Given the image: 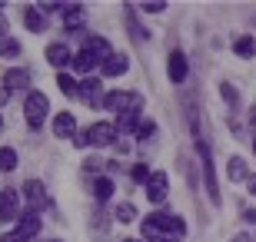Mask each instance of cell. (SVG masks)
<instances>
[{"mask_svg":"<svg viewBox=\"0 0 256 242\" xmlns=\"http://www.w3.org/2000/svg\"><path fill=\"white\" fill-rule=\"evenodd\" d=\"M186 236L180 216H166V213H153L143 219V239L146 242H180Z\"/></svg>","mask_w":256,"mask_h":242,"instance_id":"cell-1","label":"cell"},{"mask_svg":"<svg viewBox=\"0 0 256 242\" xmlns=\"http://www.w3.org/2000/svg\"><path fill=\"white\" fill-rule=\"evenodd\" d=\"M196 153L203 159V183H206V196L210 203L220 206V183H216V166H213V153H210V143L203 136H196Z\"/></svg>","mask_w":256,"mask_h":242,"instance_id":"cell-2","label":"cell"},{"mask_svg":"<svg viewBox=\"0 0 256 242\" xmlns=\"http://www.w3.org/2000/svg\"><path fill=\"white\" fill-rule=\"evenodd\" d=\"M50 113V100L44 93H27V103H24V116H27V126L30 130H40L44 120Z\"/></svg>","mask_w":256,"mask_h":242,"instance_id":"cell-3","label":"cell"},{"mask_svg":"<svg viewBox=\"0 0 256 242\" xmlns=\"http://www.w3.org/2000/svg\"><path fill=\"white\" fill-rule=\"evenodd\" d=\"M106 110H114V113H140L143 110V96L140 93H110L104 100Z\"/></svg>","mask_w":256,"mask_h":242,"instance_id":"cell-4","label":"cell"},{"mask_svg":"<svg viewBox=\"0 0 256 242\" xmlns=\"http://www.w3.org/2000/svg\"><path fill=\"white\" fill-rule=\"evenodd\" d=\"M86 140H90V146H110V143H116V126L114 123H94L86 130Z\"/></svg>","mask_w":256,"mask_h":242,"instance_id":"cell-5","label":"cell"},{"mask_svg":"<svg viewBox=\"0 0 256 242\" xmlns=\"http://www.w3.org/2000/svg\"><path fill=\"white\" fill-rule=\"evenodd\" d=\"M17 209H20L17 189L14 186L0 189V223H14V219H17Z\"/></svg>","mask_w":256,"mask_h":242,"instance_id":"cell-6","label":"cell"},{"mask_svg":"<svg viewBox=\"0 0 256 242\" xmlns=\"http://www.w3.org/2000/svg\"><path fill=\"white\" fill-rule=\"evenodd\" d=\"M24 196H27L30 213H37L40 206L47 203V186H44L40 179H27V183H24Z\"/></svg>","mask_w":256,"mask_h":242,"instance_id":"cell-7","label":"cell"},{"mask_svg":"<svg viewBox=\"0 0 256 242\" xmlns=\"http://www.w3.org/2000/svg\"><path fill=\"white\" fill-rule=\"evenodd\" d=\"M37 233H40V216L37 213H27V216H20L17 229H14V239H17V242H27V239H34Z\"/></svg>","mask_w":256,"mask_h":242,"instance_id":"cell-8","label":"cell"},{"mask_svg":"<svg viewBox=\"0 0 256 242\" xmlns=\"http://www.w3.org/2000/svg\"><path fill=\"white\" fill-rule=\"evenodd\" d=\"M84 23H86V10H84V3H66V13H64V30L76 33V30H84Z\"/></svg>","mask_w":256,"mask_h":242,"instance_id":"cell-9","label":"cell"},{"mask_svg":"<svg viewBox=\"0 0 256 242\" xmlns=\"http://www.w3.org/2000/svg\"><path fill=\"white\" fill-rule=\"evenodd\" d=\"M146 199L156 206L166 199V173H150V179H146Z\"/></svg>","mask_w":256,"mask_h":242,"instance_id":"cell-10","label":"cell"},{"mask_svg":"<svg viewBox=\"0 0 256 242\" xmlns=\"http://www.w3.org/2000/svg\"><path fill=\"white\" fill-rule=\"evenodd\" d=\"M80 100H84V103H90V106L104 103V100H106V96H104V83H100L96 76L84 80V83H80Z\"/></svg>","mask_w":256,"mask_h":242,"instance_id":"cell-11","label":"cell"},{"mask_svg":"<svg viewBox=\"0 0 256 242\" xmlns=\"http://www.w3.org/2000/svg\"><path fill=\"white\" fill-rule=\"evenodd\" d=\"M166 73H170V80H173V83H183V80H186V56H183L180 50H173V53H170Z\"/></svg>","mask_w":256,"mask_h":242,"instance_id":"cell-12","label":"cell"},{"mask_svg":"<svg viewBox=\"0 0 256 242\" xmlns=\"http://www.w3.org/2000/svg\"><path fill=\"white\" fill-rule=\"evenodd\" d=\"M54 133H57V140H70L76 133V120L74 113H60L57 120H54Z\"/></svg>","mask_w":256,"mask_h":242,"instance_id":"cell-13","label":"cell"},{"mask_svg":"<svg viewBox=\"0 0 256 242\" xmlns=\"http://www.w3.org/2000/svg\"><path fill=\"white\" fill-rule=\"evenodd\" d=\"M126 66H130V60H126L124 53H114V56H106V60H104L100 70H104V76H124Z\"/></svg>","mask_w":256,"mask_h":242,"instance_id":"cell-14","label":"cell"},{"mask_svg":"<svg viewBox=\"0 0 256 242\" xmlns=\"http://www.w3.org/2000/svg\"><path fill=\"white\" fill-rule=\"evenodd\" d=\"M47 63L66 66V63H74V53L66 50V43H50V47H47Z\"/></svg>","mask_w":256,"mask_h":242,"instance_id":"cell-15","label":"cell"},{"mask_svg":"<svg viewBox=\"0 0 256 242\" xmlns=\"http://www.w3.org/2000/svg\"><path fill=\"white\" fill-rule=\"evenodd\" d=\"M4 83H7L10 90H27V86H30V70H24V66H14V70H7Z\"/></svg>","mask_w":256,"mask_h":242,"instance_id":"cell-16","label":"cell"},{"mask_svg":"<svg viewBox=\"0 0 256 242\" xmlns=\"http://www.w3.org/2000/svg\"><path fill=\"white\" fill-rule=\"evenodd\" d=\"M96 63L104 66V60H100V56H96L94 50H80V53L74 56V70H80V73H90V70H94Z\"/></svg>","mask_w":256,"mask_h":242,"instance_id":"cell-17","label":"cell"},{"mask_svg":"<svg viewBox=\"0 0 256 242\" xmlns=\"http://www.w3.org/2000/svg\"><path fill=\"white\" fill-rule=\"evenodd\" d=\"M24 23H27V30H34V33H44V30H47V17H44L37 7L24 10Z\"/></svg>","mask_w":256,"mask_h":242,"instance_id":"cell-18","label":"cell"},{"mask_svg":"<svg viewBox=\"0 0 256 242\" xmlns=\"http://www.w3.org/2000/svg\"><path fill=\"white\" fill-rule=\"evenodd\" d=\"M84 50H94L100 60H106V56H114V50H110V43H106L104 37H86L84 40Z\"/></svg>","mask_w":256,"mask_h":242,"instance_id":"cell-19","label":"cell"},{"mask_svg":"<svg viewBox=\"0 0 256 242\" xmlns=\"http://www.w3.org/2000/svg\"><path fill=\"white\" fill-rule=\"evenodd\" d=\"M233 53L236 56H256V37H236L233 40Z\"/></svg>","mask_w":256,"mask_h":242,"instance_id":"cell-20","label":"cell"},{"mask_svg":"<svg viewBox=\"0 0 256 242\" xmlns=\"http://www.w3.org/2000/svg\"><path fill=\"white\" fill-rule=\"evenodd\" d=\"M126 27L133 30V40H136V43L150 37V30H143L140 23H136V13H133V3H126Z\"/></svg>","mask_w":256,"mask_h":242,"instance_id":"cell-21","label":"cell"},{"mask_svg":"<svg viewBox=\"0 0 256 242\" xmlns=\"http://www.w3.org/2000/svg\"><path fill=\"white\" fill-rule=\"evenodd\" d=\"M57 86H60V93H64V96H80V83H76L70 73H60L57 76Z\"/></svg>","mask_w":256,"mask_h":242,"instance_id":"cell-22","label":"cell"},{"mask_svg":"<svg viewBox=\"0 0 256 242\" xmlns=\"http://www.w3.org/2000/svg\"><path fill=\"white\" fill-rule=\"evenodd\" d=\"M230 179H233V183H243V179H250V176H246V163H243V156H233V159H230Z\"/></svg>","mask_w":256,"mask_h":242,"instance_id":"cell-23","label":"cell"},{"mask_svg":"<svg viewBox=\"0 0 256 242\" xmlns=\"http://www.w3.org/2000/svg\"><path fill=\"white\" fill-rule=\"evenodd\" d=\"M114 216L120 219V226H126V223H133V219H136V206H133V203H120Z\"/></svg>","mask_w":256,"mask_h":242,"instance_id":"cell-24","label":"cell"},{"mask_svg":"<svg viewBox=\"0 0 256 242\" xmlns=\"http://www.w3.org/2000/svg\"><path fill=\"white\" fill-rule=\"evenodd\" d=\"M14 166H17V153L10 146H0V173H10Z\"/></svg>","mask_w":256,"mask_h":242,"instance_id":"cell-25","label":"cell"},{"mask_svg":"<svg viewBox=\"0 0 256 242\" xmlns=\"http://www.w3.org/2000/svg\"><path fill=\"white\" fill-rule=\"evenodd\" d=\"M120 130L124 133L140 130V113H120Z\"/></svg>","mask_w":256,"mask_h":242,"instance_id":"cell-26","label":"cell"},{"mask_svg":"<svg viewBox=\"0 0 256 242\" xmlns=\"http://www.w3.org/2000/svg\"><path fill=\"white\" fill-rule=\"evenodd\" d=\"M0 56H20V43L14 37H0Z\"/></svg>","mask_w":256,"mask_h":242,"instance_id":"cell-27","label":"cell"},{"mask_svg":"<svg viewBox=\"0 0 256 242\" xmlns=\"http://www.w3.org/2000/svg\"><path fill=\"white\" fill-rule=\"evenodd\" d=\"M94 193H96V199H100V203H106V199L114 196V183H110V179H96Z\"/></svg>","mask_w":256,"mask_h":242,"instance_id":"cell-28","label":"cell"},{"mask_svg":"<svg viewBox=\"0 0 256 242\" xmlns=\"http://www.w3.org/2000/svg\"><path fill=\"white\" fill-rule=\"evenodd\" d=\"M220 93H223V100H226V103H230V106H236V103H240V96H236V90H233V86H230V83H223V86H220Z\"/></svg>","mask_w":256,"mask_h":242,"instance_id":"cell-29","label":"cell"},{"mask_svg":"<svg viewBox=\"0 0 256 242\" xmlns=\"http://www.w3.org/2000/svg\"><path fill=\"white\" fill-rule=\"evenodd\" d=\"M133 179L146 186V179H150V169H146V166H133Z\"/></svg>","mask_w":256,"mask_h":242,"instance_id":"cell-30","label":"cell"},{"mask_svg":"<svg viewBox=\"0 0 256 242\" xmlns=\"http://www.w3.org/2000/svg\"><path fill=\"white\" fill-rule=\"evenodd\" d=\"M143 10H146V13H163L166 3H163V0H150V3H143Z\"/></svg>","mask_w":256,"mask_h":242,"instance_id":"cell-31","label":"cell"},{"mask_svg":"<svg viewBox=\"0 0 256 242\" xmlns=\"http://www.w3.org/2000/svg\"><path fill=\"white\" fill-rule=\"evenodd\" d=\"M153 130H156V126H153V120H146V123H140L136 136H140V140H146V136H153Z\"/></svg>","mask_w":256,"mask_h":242,"instance_id":"cell-32","label":"cell"},{"mask_svg":"<svg viewBox=\"0 0 256 242\" xmlns=\"http://www.w3.org/2000/svg\"><path fill=\"white\" fill-rule=\"evenodd\" d=\"M84 169H86V173H96V169H104V163H100V159H86Z\"/></svg>","mask_w":256,"mask_h":242,"instance_id":"cell-33","label":"cell"},{"mask_svg":"<svg viewBox=\"0 0 256 242\" xmlns=\"http://www.w3.org/2000/svg\"><path fill=\"white\" fill-rule=\"evenodd\" d=\"M7 100H10V86L4 83V80H0V106H4V103H7Z\"/></svg>","mask_w":256,"mask_h":242,"instance_id":"cell-34","label":"cell"},{"mask_svg":"<svg viewBox=\"0 0 256 242\" xmlns=\"http://www.w3.org/2000/svg\"><path fill=\"white\" fill-rule=\"evenodd\" d=\"M74 143H76L80 149H84V146H90V140H86V133H76V136H74Z\"/></svg>","mask_w":256,"mask_h":242,"instance_id":"cell-35","label":"cell"},{"mask_svg":"<svg viewBox=\"0 0 256 242\" xmlns=\"http://www.w3.org/2000/svg\"><path fill=\"white\" fill-rule=\"evenodd\" d=\"M233 242H253V239H250L246 233H240V236H233Z\"/></svg>","mask_w":256,"mask_h":242,"instance_id":"cell-36","label":"cell"},{"mask_svg":"<svg viewBox=\"0 0 256 242\" xmlns=\"http://www.w3.org/2000/svg\"><path fill=\"white\" fill-rule=\"evenodd\" d=\"M246 183H250V193H253V196H256V176H250V179H246Z\"/></svg>","mask_w":256,"mask_h":242,"instance_id":"cell-37","label":"cell"},{"mask_svg":"<svg viewBox=\"0 0 256 242\" xmlns=\"http://www.w3.org/2000/svg\"><path fill=\"white\" fill-rule=\"evenodd\" d=\"M243 219H250V223H256V209H253V213H243Z\"/></svg>","mask_w":256,"mask_h":242,"instance_id":"cell-38","label":"cell"},{"mask_svg":"<svg viewBox=\"0 0 256 242\" xmlns=\"http://www.w3.org/2000/svg\"><path fill=\"white\" fill-rule=\"evenodd\" d=\"M0 242H17V239H14V233H10V236H4V239H0Z\"/></svg>","mask_w":256,"mask_h":242,"instance_id":"cell-39","label":"cell"},{"mask_svg":"<svg viewBox=\"0 0 256 242\" xmlns=\"http://www.w3.org/2000/svg\"><path fill=\"white\" fill-rule=\"evenodd\" d=\"M250 120H253V126H256V106H253V113H250Z\"/></svg>","mask_w":256,"mask_h":242,"instance_id":"cell-40","label":"cell"},{"mask_svg":"<svg viewBox=\"0 0 256 242\" xmlns=\"http://www.w3.org/2000/svg\"><path fill=\"white\" fill-rule=\"evenodd\" d=\"M253 153H256V136H253Z\"/></svg>","mask_w":256,"mask_h":242,"instance_id":"cell-41","label":"cell"},{"mask_svg":"<svg viewBox=\"0 0 256 242\" xmlns=\"http://www.w3.org/2000/svg\"><path fill=\"white\" fill-rule=\"evenodd\" d=\"M0 133H4V120H0Z\"/></svg>","mask_w":256,"mask_h":242,"instance_id":"cell-42","label":"cell"},{"mask_svg":"<svg viewBox=\"0 0 256 242\" xmlns=\"http://www.w3.org/2000/svg\"><path fill=\"white\" fill-rule=\"evenodd\" d=\"M47 242H60V239H47Z\"/></svg>","mask_w":256,"mask_h":242,"instance_id":"cell-43","label":"cell"},{"mask_svg":"<svg viewBox=\"0 0 256 242\" xmlns=\"http://www.w3.org/2000/svg\"><path fill=\"white\" fill-rule=\"evenodd\" d=\"M126 242H136V239H126Z\"/></svg>","mask_w":256,"mask_h":242,"instance_id":"cell-44","label":"cell"}]
</instances>
